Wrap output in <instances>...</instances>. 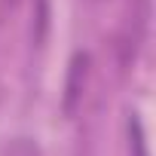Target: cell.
Here are the masks:
<instances>
[{"mask_svg": "<svg viewBox=\"0 0 156 156\" xmlns=\"http://www.w3.org/2000/svg\"><path fill=\"white\" fill-rule=\"evenodd\" d=\"M86 83H89V52H76L67 64V76H64V98H61V107L67 116L76 113L83 101V92H86Z\"/></svg>", "mask_w": 156, "mask_h": 156, "instance_id": "6da1fadb", "label": "cell"}, {"mask_svg": "<svg viewBox=\"0 0 156 156\" xmlns=\"http://www.w3.org/2000/svg\"><path fill=\"white\" fill-rule=\"evenodd\" d=\"M129 150H132V156H150V153H147L144 126H141V119H138L135 113L129 116Z\"/></svg>", "mask_w": 156, "mask_h": 156, "instance_id": "7a4b0ae2", "label": "cell"}, {"mask_svg": "<svg viewBox=\"0 0 156 156\" xmlns=\"http://www.w3.org/2000/svg\"><path fill=\"white\" fill-rule=\"evenodd\" d=\"M22 3V0H0V6H3V9H16Z\"/></svg>", "mask_w": 156, "mask_h": 156, "instance_id": "3957f363", "label": "cell"}]
</instances>
